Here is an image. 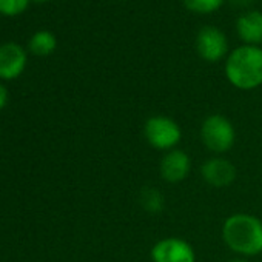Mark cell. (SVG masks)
Returning <instances> with one entry per match:
<instances>
[{
	"instance_id": "cell-18",
	"label": "cell",
	"mask_w": 262,
	"mask_h": 262,
	"mask_svg": "<svg viewBox=\"0 0 262 262\" xmlns=\"http://www.w3.org/2000/svg\"><path fill=\"white\" fill-rule=\"evenodd\" d=\"M31 2H37V4H42V2H48V0H31Z\"/></svg>"
},
{
	"instance_id": "cell-8",
	"label": "cell",
	"mask_w": 262,
	"mask_h": 262,
	"mask_svg": "<svg viewBox=\"0 0 262 262\" xmlns=\"http://www.w3.org/2000/svg\"><path fill=\"white\" fill-rule=\"evenodd\" d=\"M27 67V51L16 42L0 45V79H17Z\"/></svg>"
},
{
	"instance_id": "cell-14",
	"label": "cell",
	"mask_w": 262,
	"mask_h": 262,
	"mask_svg": "<svg viewBox=\"0 0 262 262\" xmlns=\"http://www.w3.org/2000/svg\"><path fill=\"white\" fill-rule=\"evenodd\" d=\"M31 0H0V14L4 16H19L22 14Z\"/></svg>"
},
{
	"instance_id": "cell-6",
	"label": "cell",
	"mask_w": 262,
	"mask_h": 262,
	"mask_svg": "<svg viewBox=\"0 0 262 262\" xmlns=\"http://www.w3.org/2000/svg\"><path fill=\"white\" fill-rule=\"evenodd\" d=\"M150 257L153 262H196L193 245L174 236L158 241L150 250Z\"/></svg>"
},
{
	"instance_id": "cell-10",
	"label": "cell",
	"mask_w": 262,
	"mask_h": 262,
	"mask_svg": "<svg viewBox=\"0 0 262 262\" xmlns=\"http://www.w3.org/2000/svg\"><path fill=\"white\" fill-rule=\"evenodd\" d=\"M236 33L244 45L259 47L262 43V13L248 10L236 20Z\"/></svg>"
},
{
	"instance_id": "cell-4",
	"label": "cell",
	"mask_w": 262,
	"mask_h": 262,
	"mask_svg": "<svg viewBox=\"0 0 262 262\" xmlns=\"http://www.w3.org/2000/svg\"><path fill=\"white\" fill-rule=\"evenodd\" d=\"M144 136L150 147L167 153L179 145L182 139V129L174 119L158 114L147 119L144 125Z\"/></svg>"
},
{
	"instance_id": "cell-1",
	"label": "cell",
	"mask_w": 262,
	"mask_h": 262,
	"mask_svg": "<svg viewBox=\"0 0 262 262\" xmlns=\"http://www.w3.org/2000/svg\"><path fill=\"white\" fill-rule=\"evenodd\" d=\"M225 245L242 257L262 253V221L248 213H234L222 224Z\"/></svg>"
},
{
	"instance_id": "cell-15",
	"label": "cell",
	"mask_w": 262,
	"mask_h": 262,
	"mask_svg": "<svg viewBox=\"0 0 262 262\" xmlns=\"http://www.w3.org/2000/svg\"><path fill=\"white\" fill-rule=\"evenodd\" d=\"M8 102V90L5 88V85L0 83V110H2Z\"/></svg>"
},
{
	"instance_id": "cell-16",
	"label": "cell",
	"mask_w": 262,
	"mask_h": 262,
	"mask_svg": "<svg viewBox=\"0 0 262 262\" xmlns=\"http://www.w3.org/2000/svg\"><path fill=\"white\" fill-rule=\"evenodd\" d=\"M230 2L236 7H241V8H245V7H250L253 0H230Z\"/></svg>"
},
{
	"instance_id": "cell-5",
	"label": "cell",
	"mask_w": 262,
	"mask_h": 262,
	"mask_svg": "<svg viewBox=\"0 0 262 262\" xmlns=\"http://www.w3.org/2000/svg\"><path fill=\"white\" fill-rule=\"evenodd\" d=\"M196 51L201 59L210 63H216L227 57L228 40L222 30L217 27H202L196 36Z\"/></svg>"
},
{
	"instance_id": "cell-9",
	"label": "cell",
	"mask_w": 262,
	"mask_h": 262,
	"mask_svg": "<svg viewBox=\"0 0 262 262\" xmlns=\"http://www.w3.org/2000/svg\"><path fill=\"white\" fill-rule=\"evenodd\" d=\"M190 170H191V159L184 150L179 148L167 151L159 165L161 178L168 184L182 182L184 179L188 178Z\"/></svg>"
},
{
	"instance_id": "cell-3",
	"label": "cell",
	"mask_w": 262,
	"mask_h": 262,
	"mask_svg": "<svg viewBox=\"0 0 262 262\" xmlns=\"http://www.w3.org/2000/svg\"><path fill=\"white\" fill-rule=\"evenodd\" d=\"M201 141L205 148L217 156L230 151L236 142V129L222 114H210L201 125Z\"/></svg>"
},
{
	"instance_id": "cell-11",
	"label": "cell",
	"mask_w": 262,
	"mask_h": 262,
	"mask_svg": "<svg viewBox=\"0 0 262 262\" xmlns=\"http://www.w3.org/2000/svg\"><path fill=\"white\" fill-rule=\"evenodd\" d=\"M28 48L33 54L36 56H50L56 51L57 48V39L56 36L48 31V30H40V31H36L30 42H28Z\"/></svg>"
},
{
	"instance_id": "cell-13",
	"label": "cell",
	"mask_w": 262,
	"mask_h": 262,
	"mask_svg": "<svg viewBox=\"0 0 262 262\" xmlns=\"http://www.w3.org/2000/svg\"><path fill=\"white\" fill-rule=\"evenodd\" d=\"M225 0H184L187 10L196 14H211L216 13Z\"/></svg>"
},
{
	"instance_id": "cell-12",
	"label": "cell",
	"mask_w": 262,
	"mask_h": 262,
	"mask_svg": "<svg viewBox=\"0 0 262 262\" xmlns=\"http://www.w3.org/2000/svg\"><path fill=\"white\" fill-rule=\"evenodd\" d=\"M139 201H141V205L144 207V210L151 214L161 213L164 210V194L153 187L144 188L139 194Z\"/></svg>"
},
{
	"instance_id": "cell-17",
	"label": "cell",
	"mask_w": 262,
	"mask_h": 262,
	"mask_svg": "<svg viewBox=\"0 0 262 262\" xmlns=\"http://www.w3.org/2000/svg\"><path fill=\"white\" fill-rule=\"evenodd\" d=\"M228 262H250V260H247V259H244V257H236V259H231V260H228Z\"/></svg>"
},
{
	"instance_id": "cell-7",
	"label": "cell",
	"mask_w": 262,
	"mask_h": 262,
	"mask_svg": "<svg viewBox=\"0 0 262 262\" xmlns=\"http://www.w3.org/2000/svg\"><path fill=\"white\" fill-rule=\"evenodd\" d=\"M202 179L214 188H227L230 187L237 176L236 167L225 158L216 156L207 159L201 167Z\"/></svg>"
},
{
	"instance_id": "cell-2",
	"label": "cell",
	"mask_w": 262,
	"mask_h": 262,
	"mask_svg": "<svg viewBox=\"0 0 262 262\" xmlns=\"http://www.w3.org/2000/svg\"><path fill=\"white\" fill-rule=\"evenodd\" d=\"M225 77L237 90L251 91L262 85V48L241 45L225 59Z\"/></svg>"
}]
</instances>
